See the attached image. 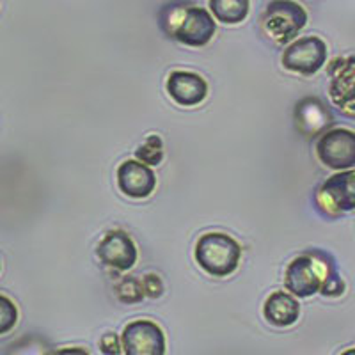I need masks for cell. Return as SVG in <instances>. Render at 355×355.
Masks as SVG:
<instances>
[{"label":"cell","instance_id":"1","mask_svg":"<svg viewBox=\"0 0 355 355\" xmlns=\"http://www.w3.org/2000/svg\"><path fill=\"white\" fill-rule=\"evenodd\" d=\"M284 284L286 290L299 299H307L316 293L325 297H339L345 293V283L336 270L334 261L320 250L295 258L286 266Z\"/></svg>","mask_w":355,"mask_h":355},{"label":"cell","instance_id":"2","mask_svg":"<svg viewBox=\"0 0 355 355\" xmlns=\"http://www.w3.org/2000/svg\"><path fill=\"white\" fill-rule=\"evenodd\" d=\"M215 17L205 8L190 4L187 0H174L162 8L160 27L173 40L187 46H205L215 36Z\"/></svg>","mask_w":355,"mask_h":355},{"label":"cell","instance_id":"3","mask_svg":"<svg viewBox=\"0 0 355 355\" xmlns=\"http://www.w3.org/2000/svg\"><path fill=\"white\" fill-rule=\"evenodd\" d=\"M196 261L206 274L214 277H227L239 268L242 247L226 233H205L196 243Z\"/></svg>","mask_w":355,"mask_h":355},{"label":"cell","instance_id":"4","mask_svg":"<svg viewBox=\"0 0 355 355\" xmlns=\"http://www.w3.org/2000/svg\"><path fill=\"white\" fill-rule=\"evenodd\" d=\"M263 28L274 41L286 44L306 27L307 12L295 0H272L263 12Z\"/></svg>","mask_w":355,"mask_h":355},{"label":"cell","instance_id":"5","mask_svg":"<svg viewBox=\"0 0 355 355\" xmlns=\"http://www.w3.org/2000/svg\"><path fill=\"white\" fill-rule=\"evenodd\" d=\"M316 205L327 217L355 211V169L341 171L320 185Z\"/></svg>","mask_w":355,"mask_h":355},{"label":"cell","instance_id":"6","mask_svg":"<svg viewBox=\"0 0 355 355\" xmlns=\"http://www.w3.org/2000/svg\"><path fill=\"white\" fill-rule=\"evenodd\" d=\"M281 61L288 71L311 77L327 62V44L316 36L300 37L288 44Z\"/></svg>","mask_w":355,"mask_h":355},{"label":"cell","instance_id":"7","mask_svg":"<svg viewBox=\"0 0 355 355\" xmlns=\"http://www.w3.org/2000/svg\"><path fill=\"white\" fill-rule=\"evenodd\" d=\"M316 157L323 166L336 171L355 167V132L347 128L323 132L316 142Z\"/></svg>","mask_w":355,"mask_h":355},{"label":"cell","instance_id":"8","mask_svg":"<svg viewBox=\"0 0 355 355\" xmlns=\"http://www.w3.org/2000/svg\"><path fill=\"white\" fill-rule=\"evenodd\" d=\"M123 352L128 355H164L166 334L151 320H133L121 334Z\"/></svg>","mask_w":355,"mask_h":355},{"label":"cell","instance_id":"9","mask_svg":"<svg viewBox=\"0 0 355 355\" xmlns=\"http://www.w3.org/2000/svg\"><path fill=\"white\" fill-rule=\"evenodd\" d=\"M329 96L345 116L355 117V55L336 59L329 66Z\"/></svg>","mask_w":355,"mask_h":355},{"label":"cell","instance_id":"10","mask_svg":"<svg viewBox=\"0 0 355 355\" xmlns=\"http://www.w3.org/2000/svg\"><path fill=\"white\" fill-rule=\"evenodd\" d=\"M96 256L100 261L114 270L126 272L137 263V245L130 239V234L121 230H114L101 239L96 247Z\"/></svg>","mask_w":355,"mask_h":355},{"label":"cell","instance_id":"11","mask_svg":"<svg viewBox=\"0 0 355 355\" xmlns=\"http://www.w3.org/2000/svg\"><path fill=\"white\" fill-rule=\"evenodd\" d=\"M117 187L133 199H144L157 189V176L148 164L141 160H125L117 167Z\"/></svg>","mask_w":355,"mask_h":355},{"label":"cell","instance_id":"12","mask_svg":"<svg viewBox=\"0 0 355 355\" xmlns=\"http://www.w3.org/2000/svg\"><path fill=\"white\" fill-rule=\"evenodd\" d=\"M167 93L182 107H196L208 96V84L198 73L173 71L167 78Z\"/></svg>","mask_w":355,"mask_h":355},{"label":"cell","instance_id":"13","mask_svg":"<svg viewBox=\"0 0 355 355\" xmlns=\"http://www.w3.org/2000/svg\"><path fill=\"white\" fill-rule=\"evenodd\" d=\"M297 128L306 137H315L332 125V114L318 98H306L295 109Z\"/></svg>","mask_w":355,"mask_h":355},{"label":"cell","instance_id":"14","mask_svg":"<svg viewBox=\"0 0 355 355\" xmlns=\"http://www.w3.org/2000/svg\"><path fill=\"white\" fill-rule=\"evenodd\" d=\"M263 316L275 327H290L300 316V304L293 293L274 291L263 306Z\"/></svg>","mask_w":355,"mask_h":355},{"label":"cell","instance_id":"15","mask_svg":"<svg viewBox=\"0 0 355 355\" xmlns=\"http://www.w3.org/2000/svg\"><path fill=\"white\" fill-rule=\"evenodd\" d=\"M215 20L226 25H239L249 15L250 0H208Z\"/></svg>","mask_w":355,"mask_h":355},{"label":"cell","instance_id":"16","mask_svg":"<svg viewBox=\"0 0 355 355\" xmlns=\"http://www.w3.org/2000/svg\"><path fill=\"white\" fill-rule=\"evenodd\" d=\"M135 157L148 166H160L164 160V142L158 135H148L146 141L135 150Z\"/></svg>","mask_w":355,"mask_h":355},{"label":"cell","instance_id":"17","mask_svg":"<svg viewBox=\"0 0 355 355\" xmlns=\"http://www.w3.org/2000/svg\"><path fill=\"white\" fill-rule=\"evenodd\" d=\"M116 297L123 304H137L146 297L142 281L135 277H123L116 286Z\"/></svg>","mask_w":355,"mask_h":355},{"label":"cell","instance_id":"18","mask_svg":"<svg viewBox=\"0 0 355 355\" xmlns=\"http://www.w3.org/2000/svg\"><path fill=\"white\" fill-rule=\"evenodd\" d=\"M18 320V311L15 307V304L2 295L0 297V334H8L15 325H17Z\"/></svg>","mask_w":355,"mask_h":355},{"label":"cell","instance_id":"19","mask_svg":"<svg viewBox=\"0 0 355 355\" xmlns=\"http://www.w3.org/2000/svg\"><path fill=\"white\" fill-rule=\"evenodd\" d=\"M142 286H144L146 297H150V299H158L164 293V283H162V279L157 274L144 275L142 277Z\"/></svg>","mask_w":355,"mask_h":355},{"label":"cell","instance_id":"20","mask_svg":"<svg viewBox=\"0 0 355 355\" xmlns=\"http://www.w3.org/2000/svg\"><path fill=\"white\" fill-rule=\"evenodd\" d=\"M100 348L103 354H109V355H117L121 354V348H123V343L119 345V338H117L116 334H112V332H107V334L101 336L100 339Z\"/></svg>","mask_w":355,"mask_h":355},{"label":"cell","instance_id":"21","mask_svg":"<svg viewBox=\"0 0 355 355\" xmlns=\"http://www.w3.org/2000/svg\"><path fill=\"white\" fill-rule=\"evenodd\" d=\"M75 352H80V354H87L85 350H75V348H71V350H59V354H75Z\"/></svg>","mask_w":355,"mask_h":355}]
</instances>
